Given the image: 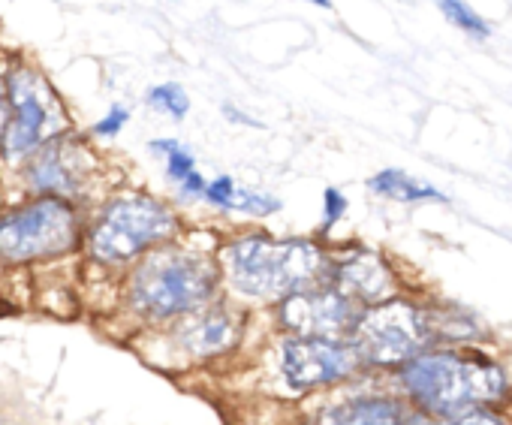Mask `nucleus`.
Segmentation results:
<instances>
[{
    "label": "nucleus",
    "mask_w": 512,
    "mask_h": 425,
    "mask_svg": "<svg viewBox=\"0 0 512 425\" xmlns=\"http://www.w3.org/2000/svg\"><path fill=\"white\" fill-rule=\"evenodd\" d=\"M220 263L232 290L253 299H287L329 272L323 251L305 239L244 236L220 251Z\"/></svg>",
    "instance_id": "f257e3e1"
},
{
    "label": "nucleus",
    "mask_w": 512,
    "mask_h": 425,
    "mask_svg": "<svg viewBox=\"0 0 512 425\" xmlns=\"http://www.w3.org/2000/svg\"><path fill=\"white\" fill-rule=\"evenodd\" d=\"M401 380L407 392L437 416H458L485 401L503 395V371L479 356L458 353H419L401 368Z\"/></svg>",
    "instance_id": "f03ea898"
},
{
    "label": "nucleus",
    "mask_w": 512,
    "mask_h": 425,
    "mask_svg": "<svg viewBox=\"0 0 512 425\" xmlns=\"http://www.w3.org/2000/svg\"><path fill=\"white\" fill-rule=\"evenodd\" d=\"M217 266L181 248H160L136 269L130 302L142 317L169 320L202 308L217 290Z\"/></svg>",
    "instance_id": "7ed1b4c3"
},
{
    "label": "nucleus",
    "mask_w": 512,
    "mask_h": 425,
    "mask_svg": "<svg viewBox=\"0 0 512 425\" xmlns=\"http://www.w3.org/2000/svg\"><path fill=\"white\" fill-rule=\"evenodd\" d=\"M7 100L10 115L4 133H0V154L10 163H19L28 154L40 151L70 124L61 97L37 70H13L7 76Z\"/></svg>",
    "instance_id": "20e7f679"
},
{
    "label": "nucleus",
    "mask_w": 512,
    "mask_h": 425,
    "mask_svg": "<svg viewBox=\"0 0 512 425\" xmlns=\"http://www.w3.org/2000/svg\"><path fill=\"white\" fill-rule=\"evenodd\" d=\"M79 242L76 211L64 196H43L0 218V260L31 263L61 257Z\"/></svg>",
    "instance_id": "39448f33"
},
{
    "label": "nucleus",
    "mask_w": 512,
    "mask_h": 425,
    "mask_svg": "<svg viewBox=\"0 0 512 425\" xmlns=\"http://www.w3.org/2000/svg\"><path fill=\"white\" fill-rule=\"evenodd\" d=\"M175 233L172 211L151 196H121L103 208L91 233V251L103 263H121Z\"/></svg>",
    "instance_id": "423d86ee"
},
{
    "label": "nucleus",
    "mask_w": 512,
    "mask_h": 425,
    "mask_svg": "<svg viewBox=\"0 0 512 425\" xmlns=\"http://www.w3.org/2000/svg\"><path fill=\"white\" fill-rule=\"evenodd\" d=\"M353 350L362 362L371 365H404L413 356L425 353L434 341L428 329V314L410 302H380L371 311L359 314L353 326Z\"/></svg>",
    "instance_id": "0eeeda50"
},
{
    "label": "nucleus",
    "mask_w": 512,
    "mask_h": 425,
    "mask_svg": "<svg viewBox=\"0 0 512 425\" xmlns=\"http://www.w3.org/2000/svg\"><path fill=\"white\" fill-rule=\"evenodd\" d=\"M281 320L299 338H341L353 332L359 308L335 287H305L284 299Z\"/></svg>",
    "instance_id": "6e6552de"
},
{
    "label": "nucleus",
    "mask_w": 512,
    "mask_h": 425,
    "mask_svg": "<svg viewBox=\"0 0 512 425\" xmlns=\"http://www.w3.org/2000/svg\"><path fill=\"white\" fill-rule=\"evenodd\" d=\"M356 365V350L341 338H290L284 344V377L299 392L341 380Z\"/></svg>",
    "instance_id": "1a4fd4ad"
},
{
    "label": "nucleus",
    "mask_w": 512,
    "mask_h": 425,
    "mask_svg": "<svg viewBox=\"0 0 512 425\" xmlns=\"http://www.w3.org/2000/svg\"><path fill=\"white\" fill-rule=\"evenodd\" d=\"M94 172V160L82 142L73 139H49L40 151H34V163L28 169L31 184L43 193L76 196Z\"/></svg>",
    "instance_id": "9d476101"
},
{
    "label": "nucleus",
    "mask_w": 512,
    "mask_h": 425,
    "mask_svg": "<svg viewBox=\"0 0 512 425\" xmlns=\"http://www.w3.org/2000/svg\"><path fill=\"white\" fill-rule=\"evenodd\" d=\"M329 272H332V287L353 302L380 305L395 296V278L389 266L383 263V257L371 251H356L341 263L329 266Z\"/></svg>",
    "instance_id": "9b49d317"
},
{
    "label": "nucleus",
    "mask_w": 512,
    "mask_h": 425,
    "mask_svg": "<svg viewBox=\"0 0 512 425\" xmlns=\"http://www.w3.org/2000/svg\"><path fill=\"white\" fill-rule=\"evenodd\" d=\"M238 332H241V323L232 311L211 308V311L193 314L181 326L178 338L187 347V353H193V356H217L238 341Z\"/></svg>",
    "instance_id": "f8f14e48"
},
{
    "label": "nucleus",
    "mask_w": 512,
    "mask_h": 425,
    "mask_svg": "<svg viewBox=\"0 0 512 425\" xmlns=\"http://www.w3.org/2000/svg\"><path fill=\"white\" fill-rule=\"evenodd\" d=\"M401 410L389 398H353L314 416L311 425H398Z\"/></svg>",
    "instance_id": "ddd939ff"
},
{
    "label": "nucleus",
    "mask_w": 512,
    "mask_h": 425,
    "mask_svg": "<svg viewBox=\"0 0 512 425\" xmlns=\"http://www.w3.org/2000/svg\"><path fill=\"white\" fill-rule=\"evenodd\" d=\"M202 196L211 205H220L226 211H244V215H272V211L281 208V202L275 196L256 193V190H247V187H238L229 175L205 184V193Z\"/></svg>",
    "instance_id": "4468645a"
},
{
    "label": "nucleus",
    "mask_w": 512,
    "mask_h": 425,
    "mask_svg": "<svg viewBox=\"0 0 512 425\" xmlns=\"http://www.w3.org/2000/svg\"><path fill=\"white\" fill-rule=\"evenodd\" d=\"M368 187L377 196H386L395 202H446V196L434 184H425V181L407 175L404 169H383L368 181Z\"/></svg>",
    "instance_id": "2eb2a0df"
},
{
    "label": "nucleus",
    "mask_w": 512,
    "mask_h": 425,
    "mask_svg": "<svg viewBox=\"0 0 512 425\" xmlns=\"http://www.w3.org/2000/svg\"><path fill=\"white\" fill-rule=\"evenodd\" d=\"M437 10L443 13V19L449 25H455L458 31H464L473 40H488L491 37V25L467 4V0H434Z\"/></svg>",
    "instance_id": "dca6fc26"
},
{
    "label": "nucleus",
    "mask_w": 512,
    "mask_h": 425,
    "mask_svg": "<svg viewBox=\"0 0 512 425\" xmlns=\"http://www.w3.org/2000/svg\"><path fill=\"white\" fill-rule=\"evenodd\" d=\"M151 148L166 157V172L178 184H184L190 175H196V160H193V154L181 142H175V139H157V142H151Z\"/></svg>",
    "instance_id": "f3484780"
},
{
    "label": "nucleus",
    "mask_w": 512,
    "mask_h": 425,
    "mask_svg": "<svg viewBox=\"0 0 512 425\" xmlns=\"http://www.w3.org/2000/svg\"><path fill=\"white\" fill-rule=\"evenodd\" d=\"M148 103H151L157 112L172 115V118H184L187 109H190V97H187V91H184L178 82H163V85L151 88V91H148Z\"/></svg>",
    "instance_id": "a211bd4d"
},
{
    "label": "nucleus",
    "mask_w": 512,
    "mask_h": 425,
    "mask_svg": "<svg viewBox=\"0 0 512 425\" xmlns=\"http://www.w3.org/2000/svg\"><path fill=\"white\" fill-rule=\"evenodd\" d=\"M410 425H503L497 416L485 413V410H467V413H458V416H446L440 422H431V419H416Z\"/></svg>",
    "instance_id": "6ab92c4d"
},
{
    "label": "nucleus",
    "mask_w": 512,
    "mask_h": 425,
    "mask_svg": "<svg viewBox=\"0 0 512 425\" xmlns=\"http://www.w3.org/2000/svg\"><path fill=\"white\" fill-rule=\"evenodd\" d=\"M344 211H347V196L335 187L326 190V230H332L341 218H344Z\"/></svg>",
    "instance_id": "aec40b11"
},
{
    "label": "nucleus",
    "mask_w": 512,
    "mask_h": 425,
    "mask_svg": "<svg viewBox=\"0 0 512 425\" xmlns=\"http://www.w3.org/2000/svg\"><path fill=\"white\" fill-rule=\"evenodd\" d=\"M127 118H130V112H127L124 106H112L109 115L94 127V133H97V136H118V133L124 130V124H127Z\"/></svg>",
    "instance_id": "412c9836"
},
{
    "label": "nucleus",
    "mask_w": 512,
    "mask_h": 425,
    "mask_svg": "<svg viewBox=\"0 0 512 425\" xmlns=\"http://www.w3.org/2000/svg\"><path fill=\"white\" fill-rule=\"evenodd\" d=\"M7 115H10V100H7V79L0 76V133L7 127Z\"/></svg>",
    "instance_id": "4be33fe9"
},
{
    "label": "nucleus",
    "mask_w": 512,
    "mask_h": 425,
    "mask_svg": "<svg viewBox=\"0 0 512 425\" xmlns=\"http://www.w3.org/2000/svg\"><path fill=\"white\" fill-rule=\"evenodd\" d=\"M223 112H226V115H229V118H232V121H235V124H250V127H260V124H256V121H250V118H247V115H241V112H235V109H232V106H226V109H223Z\"/></svg>",
    "instance_id": "5701e85b"
},
{
    "label": "nucleus",
    "mask_w": 512,
    "mask_h": 425,
    "mask_svg": "<svg viewBox=\"0 0 512 425\" xmlns=\"http://www.w3.org/2000/svg\"><path fill=\"white\" fill-rule=\"evenodd\" d=\"M311 4H317V7H332V0H311Z\"/></svg>",
    "instance_id": "b1692460"
}]
</instances>
